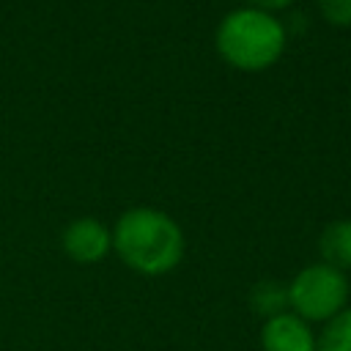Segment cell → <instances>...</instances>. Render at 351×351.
<instances>
[{"label": "cell", "instance_id": "cell-4", "mask_svg": "<svg viewBox=\"0 0 351 351\" xmlns=\"http://www.w3.org/2000/svg\"><path fill=\"white\" fill-rule=\"evenodd\" d=\"M60 247L69 261L90 266L104 261L112 252V230L93 217H80L63 228Z\"/></svg>", "mask_w": 351, "mask_h": 351}, {"label": "cell", "instance_id": "cell-6", "mask_svg": "<svg viewBox=\"0 0 351 351\" xmlns=\"http://www.w3.org/2000/svg\"><path fill=\"white\" fill-rule=\"evenodd\" d=\"M321 263L335 266L340 271H351V219L329 222L318 236Z\"/></svg>", "mask_w": 351, "mask_h": 351}, {"label": "cell", "instance_id": "cell-5", "mask_svg": "<svg viewBox=\"0 0 351 351\" xmlns=\"http://www.w3.org/2000/svg\"><path fill=\"white\" fill-rule=\"evenodd\" d=\"M261 348L263 351H318V335L313 324H307L304 318L288 310L263 321Z\"/></svg>", "mask_w": 351, "mask_h": 351}, {"label": "cell", "instance_id": "cell-3", "mask_svg": "<svg viewBox=\"0 0 351 351\" xmlns=\"http://www.w3.org/2000/svg\"><path fill=\"white\" fill-rule=\"evenodd\" d=\"M351 282L346 271L326 266V263H310L299 269L288 282V310L304 318L307 324H326L337 313L348 307Z\"/></svg>", "mask_w": 351, "mask_h": 351}, {"label": "cell", "instance_id": "cell-7", "mask_svg": "<svg viewBox=\"0 0 351 351\" xmlns=\"http://www.w3.org/2000/svg\"><path fill=\"white\" fill-rule=\"evenodd\" d=\"M250 307L255 315L274 318L280 313H288V282L280 280H261L250 291Z\"/></svg>", "mask_w": 351, "mask_h": 351}, {"label": "cell", "instance_id": "cell-1", "mask_svg": "<svg viewBox=\"0 0 351 351\" xmlns=\"http://www.w3.org/2000/svg\"><path fill=\"white\" fill-rule=\"evenodd\" d=\"M112 230V252L121 263L143 277L170 274L186 252V239L181 225L154 206L126 208Z\"/></svg>", "mask_w": 351, "mask_h": 351}, {"label": "cell", "instance_id": "cell-8", "mask_svg": "<svg viewBox=\"0 0 351 351\" xmlns=\"http://www.w3.org/2000/svg\"><path fill=\"white\" fill-rule=\"evenodd\" d=\"M318 351H351V307H346L321 326Z\"/></svg>", "mask_w": 351, "mask_h": 351}, {"label": "cell", "instance_id": "cell-10", "mask_svg": "<svg viewBox=\"0 0 351 351\" xmlns=\"http://www.w3.org/2000/svg\"><path fill=\"white\" fill-rule=\"evenodd\" d=\"M247 8H258V11H269V14H274V11H280V8H285V5H291V0H241Z\"/></svg>", "mask_w": 351, "mask_h": 351}, {"label": "cell", "instance_id": "cell-2", "mask_svg": "<svg viewBox=\"0 0 351 351\" xmlns=\"http://www.w3.org/2000/svg\"><path fill=\"white\" fill-rule=\"evenodd\" d=\"M214 41L228 66L239 71H266L285 49V27L274 14L241 5L222 16Z\"/></svg>", "mask_w": 351, "mask_h": 351}, {"label": "cell", "instance_id": "cell-9", "mask_svg": "<svg viewBox=\"0 0 351 351\" xmlns=\"http://www.w3.org/2000/svg\"><path fill=\"white\" fill-rule=\"evenodd\" d=\"M318 11L335 27L351 25V0H318Z\"/></svg>", "mask_w": 351, "mask_h": 351}]
</instances>
